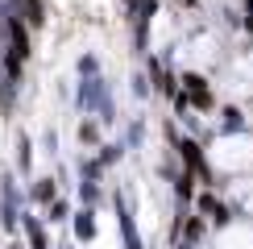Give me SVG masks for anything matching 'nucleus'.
<instances>
[{
    "mask_svg": "<svg viewBox=\"0 0 253 249\" xmlns=\"http://www.w3.org/2000/svg\"><path fill=\"white\" fill-rule=\"evenodd\" d=\"M187 83H191V96H195V104H199V108H208V100H212V96H208V87H204V83H199L195 75L187 79Z\"/></svg>",
    "mask_w": 253,
    "mask_h": 249,
    "instance_id": "1",
    "label": "nucleus"
}]
</instances>
